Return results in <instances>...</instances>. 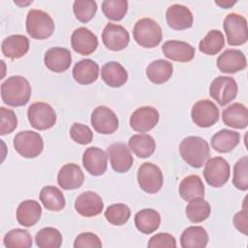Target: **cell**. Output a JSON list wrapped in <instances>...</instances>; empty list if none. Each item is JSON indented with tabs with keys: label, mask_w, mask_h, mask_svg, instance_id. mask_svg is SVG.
Masks as SVG:
<instances>
[{
	"label": "cell",
	"mask_w": 248,
	"mask_h": 248,
	"mask_svg": "<svg viewBox=\"0 0 248 248\" xmlns=\"http://www.w3.org/2000/svg\"><path fill=\"white\" fill-rule=\"evenodd\" d=\"M31 85L22 76H12L1 84L2 101L11 107H21L29 102Z\"/></svg>",
	"instance_id": "1"
},
{
	"label": "cell",
	"mask_w": 248,
	"mask_h": 248,
	"mask_svg": "<svg viewBox=\"0 0 248 248\" xmlns=\"http://www.w3.org/2000/svg\"><path fill=\"white\" fill-rule=\"evenodd\" d=\"M179 153L189 166L199 169L209 158L210 147L204 139L198 136H190L180 142Z\"/></svg>",
	"instance_id": "2"
},
{
	"label": "cell",
	"mask_w": 248,
	"mask_h": 248,
	"mask_svg": "<svg viewBox=\"0 0 248 248\" xmlns=\"http://www.w3.org/2000/svg\"><path fill=\"white\" fill-rule=\"evenodd\" d=\"M133 37L138 45L146 48H153L161 43L163 33L161 26L152 18L139 19L133 29Z\"/></svg>",
	"instance_id": "3"
},
{
	"label": "cell",
	"mask_w": 248,
	"mask_h": 248,
	"mask_svg": "<svg viewBox=\"0 0 248 248\" xmlns=\"http://www.w3.org/2000/svg\"><path fill=\"white\" fill-rule=\"evenodd\" d=\"M54 31V22L51 16L42 11L31 9L26 16V32L36 40H46Z\"/></svg>",
	"instance_id": "4"
},
{
	"label": "cell",
	"mask_w": 248,
	"mask_h": 248,
	"mask_svg": "<svg viewBox=\"0 0 248 248\" xmlns=\"http://www.w3.org/2000/svg\"><path fill=\"white\" fill-rule=\"evenodd\" d=\"M14 147L16 151L24 158H35L44 149L42 136L34 131L18 132L14 138Z\"/></svg>",
	"instance_id": "5"
},
{
	"label": "cell",
	"mask_w": 248,
	"mask_h": 248,
	"mask_svg": "<svg viewBox=\"0 0 248 248\" xmlns=\"http://www.w3.org/2000/svg\"><path fill=\"white\" fill-rule=\"evenodd\" d=\"M203 176L206 183L215 188L225 185L231 174L230 164L223 157H212L206 160L204 163Z\"/></svg>",
	"instance_id": "6"
},
{
	"label": "cell",
	"mask_w": 248,
	"mask_h": 248,
	"mask_svg": "<svg viewBox=\"0 0 248 248\" xmlns=\"http://www.w3.org/2000/svg\"><path fill=\"white\" fill-rule=\"evenodd\" d=\"M27 117L31 126L39 131L50 129L56 122V113L52 107L44 102H36L29 106Z\"/></svg>",
	"instance_id": "7"
},
{
	"label": "cell",
	"mask_w": 248,
	"mask_h": 248,
	"mask_svg": "<svg viewBox=\"0 0 248 248\" xmlns=\"http://www.w3.org/2000/svg\"><path fill=\"white\" fill-rule=\"evenodd\" d=\"M223 27L230 46H241L247 42L248 28L244 16L231 13L225 17Z\"/></svg>",
	"instance_id": "8"
},
{
	"label": "cell",
	"mask_w": 248,
	"mask_h": 248,
	"mask_svg": "<svg viewBox=\"0 0 248 248\" xmlns=\"http://www.w3.org/2000/svg\"><path fill=\"white\" fill-rule=\"evenodd\" d=\"M138 183L142 191L147 194L158 193L164 183V177L160 168L153 163H143L137 173Z\"/></svg>",
	"instance_id": "9"
},
{
	"label": "cell",
	"mask_w": 248,
	"mask_h": 248,
	"mask_svg": "<svg viewBox=\"0 0 248 248\" xmlns=\"http://www.w3.org/2000/svg\"><path fill=\"white\" fill-rule=\"evenodd\" d=\"M238 87L234 78L220 76L215 78L209 86L210 96L220 105L225 106L235 99Z\"/></svg>",
	"instance_id": "10"
},
{
	"label": "cell",
	"mask_w": 248,
	"mask_h": 248,
	"mask_svg": "<svg viewBox=\"0 0 248 248\" xmlns=\"http://www.w3.org/2000/svg\"><path fill=\"white\" fill-rule=\"evenodd\" d=\"M193 122L202 128L213 126L219 119V108L207 99L200 100L194 104L191 110Z\"/></svg>",
	"instance_id": "11"
},
{
	"label": "cell",
	"mask_w": 248,
	"mask_h": 248,
	"mask_svg": "<svg viewBox=\"0 0 248 248\" xmlns=\"http://www.w3.org/2000/svg\"><path fill=\"white\" fill-rule=\"evenodd\" d=\"M90 121L94 130L103 135L112 134L118 128V118L116 114L106 106L96 107L91 113Z\"/></svg>",
	"instance_id": "12"
},
{
	"label": "cell",
	"mask_w": 248,
	"mask_h": 248,
	"mask_svg": "<svg viewBox=\"0 0 248 248\" xmlns=\"http://www.w3.org/2000/svg\"><path fill=\"white\" fill-rule=\"evenodd\" d=\"M102 40L107 48L112 51H119L129 45L130 35L122 25L109 22L103 30Z\"/></svg>",
	"instance_id": "13"
},
{
	"label": "cell",
	"mask_w": 248,
	"mask_h": 248,
	"mask_svg": "<svg viewBox=\"0 0 248 248\" xmlns=\"http://www.w3.org/2000/svg\"><path fill=\"white\" fill-rule=\"evenodd\" d=\"M158 110L150 106L137 108L130 116V126L136 132L145 133L152 130L159 122Z\"/></svg>",
	"instance_id": "14"
},
{
	"label": "cell",
	"mask_w": 248,
	"mask_h": 248,
	"mask_svg": "<svg viewBox=\"0 0 248 248\" xmlns=\"http://www.w3.org/2000/svg\"><path fill=\"white\" fill-rule=\"evenodd\" d=\"M108 156L113 170L119 173L128 171L134 162V158L130 152V148L123 142L111 143L107 148Z\"/></svg>",
	"instance_id": "15"
},
{
	"label": "cell",
	"mask_w": 248,
	"mask_h": 248,
	"mask_svg": "<svg viewBox=\"0 0 248 248\" xmlns=\"http://www.w3.org/2000/svg\"><path fill=\"white\" fill-rule=\"evenodd\" d=\"M71 45L73 49L80 55L93 53L98 46L97 36L86 27H78L72 33Z\"/></svg>",
	"instance_id": "16"
},
{
	"label": "cell",
	"mask_w": 248,
	"mask_h": 248,
	"mask_svg": "<svg viewBox=\"0 0 248 248\" xmlns=\"http://www.w3.org/2000/svg\"><path fill=\"white\" fill-rule=\"evenodd\" d=\"M82 165L91 175H102L108 168V153L99 147H88L83 152Z\"/></svg>",
	"instance_id": "17"
},
{
	"label": "cell",
	"mask_w": 248,
	"mask_h": 248,
	"mask_svg": "<svg viewBox=\"0 0 248 248\" xmlns=\"http://www.w3.org/2000/svg\"><path fill=\"white\" fill-rule=\"evenodd\" d=\"M216 65L222 73L234 74L244 70L247 66V61L241 50L229 48L218 56Z\"/></svg>",
	"instance_id": "18"
},
{
	"label": "cell",
	"mask_w": 248,
	"mask_h": 248,
	"mask_svg": "<svg viewBox=\"0 0 248 248\" xmlns=\"http://www.w3.org/2000/svg\"><path fill=\"white\" fill-rule=\"evenodd\" d=\"M75 209L83 217H94L103 211L104 202L97 193L86 191L78 195L76 199Z\"/></svg>",
	"instance_id": "19"
},
{
	"label": "cell",
	"mask_w": 248,
	"mask_h": 248,
	"mask_svg": "<svg viewBox=\"0 0 248 248\" xmlns=\"http://www.w3.org/2000/svg\"><path fill=\"white\" fill-rule=\"evenodd\" d=\"M166 19L170 28L184 30L192 27L194 17L188 7L181 4H173L168 8L166 12Z\"/></svg>",
	"instance_id": "20"
},
{
	"label": "cell",
	"mask_w": 248,
	"mask_h": 248,
	"mask_svg": "<svg viewBox=\"0 0 248 248\" xmlns=\"http://www.w3.org/2000/svg\"><path fill=\"white\" fill-rule=\"evenodd\" d=\"M44 62L49 71L63 73L70 68L72 64V55L68 48L54 46L46 50Z\"/></svg>",
	"instance_id": "21"
},
{
	"label": "cell",
	"mask_w": 248,
	"mask_h": 248,
	"mask_svg": "<svg viewBox=\"0 0 248 248\" xmlns=\"http://www.w3.org/2000/svg\"><path fill=\"white\" fill-rule=\"evenodd\" d=\"M162 50L167 58L182 63L191 61L195 56V47L183 41H167L163 44Z\"/></svg>",
	"instance_id": "22"
},
{
	"label": "cell",
	"mask_w": 248,
	"mask_h": 248,
	"mask_svg": "<svg viewBox=\"0 0 248 248\" xmlns=\"http://www.w3.org/2000/svg\"><path fill=\"white\" fill-rule=\"evenodd\" d=\"M84 181V174L80 167L74 163L64 165L58 171L57 183L64 190L79 188Z\"/></svg>",
	"instance_id": "23"
},
{
	"label": "cell",
	"mask_w": 248,
	"mask_h": 248,
	"mask_svg": "<svg viewBox=\"0 0 248 248\" xmlns=\"http://www.w3.org/2000/svg\"><path fill=\"white\" fill-rule=\"evenodd\" d=\"M2 53L11 59L24 56L29 50V40L26 36L14 34L5 38L1 45Z\"/></svg>",
	"instance_id": "24"
},
{
	"label": "cell",
	"mask_w": 248,
	"mask_h": 248,
	"mask_svg": "<svg viewBox=\"0 0 248 248\" xmlns=\"http://www.w3.org/2000/svg\"><path fill=\"white\" fill-rule=\"evenodd\" d=\"M222 120L225 125L235 128L245 129L248 125L247 108L240 103H233L224 108L222 112Z\"/></svg>",
	"instance_id": "25"
},
{
	"label": "cell",
	"mask_w": 248,
	"mask_h": 248,
	"mask_svg": "<svg viewBox=\"0 0 248 248\" xmlns=\"http://www.w3.org/2000/svg\"><path fill=\"white\" fill-rule=\"evenodd\" d=\"M101 78L109 87H121L128 80L126 69L116 61L106 63L101 70Z\"/></svg>",
	"instance_id": "26"
},
{
	"label": "cell",
	"mask_w": 248,
	"mask_h": 248,
	"mask_svg": "<svg viewBox=\"0 0 248 248\" xmlns=\"http://www.w3.org/2000/svg\"><path fill=\"white\" fill-rule=\"evenodd\" d=\"M42 215V207L35 200H26L19 203L16 209V220L23 227L37 224Z\"/></svg>",
	"instance_id": "27"
},
{
	"label": "cell",
	"mask_w": 248,
	"mask_h": 248,
	"mask_svg": "<svg viewBox=\"0 0 248 248\" xmlns=\"http://www.w3.org/2000/svg\"><path fill=\"white\" fill-rule=\"evenodd\" d=\"M99 77V65L92 59H82L73 68V78L79 84H91Z\"/></svg>",
	"instance_id": "28"
},
{
	"label": "cell",
	"mask_w": 248,
	"mask_h": 248,
	"mask_svg": "<svg viewBox=\"0 0 248 248\" xmlns=\"http://www.w3.org/2000/svg\"><path fill=\"white\" fill-rule=\"evenodd\" d=\"M240 141V135L238 132L222 129L211 138V146L220 153H227L233 150Z\"/></svg>",
	"instance_id": "29"
},
{
	"label": "cell",
	"mask_w": 248,
	"mask_h": 248,
	"mask_svg": "<svg viewBox=\"0 0 248 248\" xmlns=\"http://www.w3.org/2000/svg\"><path fill=\"white\" fill-rule=\"evenodd\" d=\"M136 228L144 234H149L158 230L161 223V216L158 211L152 208H143L135 215Z\"/></svg>",
	"instance_id": "30"
},
{
	"label": "cell",
	"mask_w": 248,
	"mask_h": 248,
	"mask_svg": "<svg viewBox=\"0 0 248 248\" xmlns=\"http://www.w3.org/2000/svg\"><path fill=\"white\" fill-rule=\"evenodd\" d=\"M179 195L186 201L190 202L196 198L204 197V185L201 177L197 174H191L184 177L179 183Z\"/></svg>",
	"instance_id": "31"
},
{
	"label": "cell",
	"mask_w": 248,
	"mask_h": 248,
	"mask_svg": "<svg viewBox=\"0 0 248 248\" xmlns=\"http://www.w3.org/2000/svg\"><path fill=\"white\" fill-rule=\"evenodd\" d=\"M208 242V234L201 226L186 228L180 236L182 248H204Z\"/></svg>",
	"instance_id": "32"
},
{
	"label": "cell",
	"mask_w": 248,
	"mask_h": 248,
	"mask_svg": "<svg viewBox=\"0 0 248 248\" xmlns=\"http://www.w3.org/2000/svg\"><path fill=\"white\" fill-rule=\"evenodd\" d=\"M130 150L139 158L150 157L156 149L155 140L147 134L133 135L128 141Z\"/></svg>",
	"instance_id": "33"
},
{
	"label": "cell",
	"mask_w": 248,
	"mask_h": 248,
	"mask_svg": "<svg viewBox=\"0 0 248 248\" xmlns=\"http://www.w3.org/2000/svg\"><path fill=\"white\" fill-rule=\"evenodd\" d=\"M173 67L171 62L164 59H158L151 62L146 68L148 79L155 84L167 82L172 76Z\"/></svg>",
	"instance_id": "34"
},
{
	"label": "cell",
	"mask_w": 248,
	"mask_h": 248,
	"mask_svg": "<svg viewBox=\"0 0 248 248\" xmlns=\"http://www.w3.org/2000/svg\"><path fill=\"white\" fill-rule=\"evenodd\" d=\"M40 201L50 211H60L65 207L66 201L63 193L55 186H45L40 192Z\"/></svg>",
	"instance_id": "35"
},
{
	"label": "cell",
	"mask_w": 248,
	"mask_h": 248,
	"mask_svg": "<svg viewBox=\"0 0 248 248\" xmlns=\"http://www.w3.org/2000/svg\"><path fill=\"white\" fill-rule=\"evenodd\" d=\"M211 212L210 204L203 198L191 200L185 208L187 218L192 223H201L206 220Z\"/></svg>",
	"instance_id": "36"
},
{
	"label": "cell",
	"mask_w": 248,
	"mask_h": 248,
	"mask_svg": "<svg viewBox=\"0 0 248 248\" xmlns=\"http://www.w3.org/2000/svg\"><path fill=\"white\" fill-rule=\"evenodd\" d=\"M225 46V38L221 31L210 30L199 43V49L207 55H215L221 51Z\"/></svg>",
	"instance_id": "37"
},
{
	"label": "cell",
	"mask_w": 248,
	"mask_h": 248,
	"mask_svg": "<svg viewBox=\"0 0 248 248\" xmlns=\"http://www.w3.org/2000/svg\"><path fill=\"white\" fill-rule=\"evenodd\" d=\"M35 241L36 245L40 248H59L62 245L63 237L57 229L46 227L37 232Z\"/></svg>",
	"instance_id": "38"
},
{
	"label": "cell",
	"mask_w": 248,
	"mask_h": 248,
	"mask_svg": "<svg viewBox=\"0 0 248 248\" xmlns=\"http://www.w3.org/2000/svg\"><path fill=\"white\" fill-rule=\"evenodd\" d=\"M3 243L7 248H30L33 244V240L28 231L14 229L5 234Z\"/></svg>",
	"instance_id": "39"
},
{
	"label": "cell",
	"mask_w": 248,
	"mask_h": 248,
	"mask_svg": "<svg viewBox=\"0 0 248 248\" xmlns=\"http://www.w3.org/2000/svg\"><path fill=\"white\" fill-rule=\"evenodd\" d=\"M131 216V210L124 203H114L105 211V217L108 223L114 226H122L126 224Z\"/></svg>",
	"instance_id": "40"
},
{
	"label": "cell",
	"mask_w": 248,
	"mask_h": 248,
	"mask_svg": "<svg viewBox=\"0 0 248 248\" xmlns=\"http://www.w3.org/2000/svg\"><path fill=\"white\" fill-rule=\"evenodd\" d=\"M102 11L108 19L119 21L127 14L128 2L126 0H105L102 3Z\"/></svg>",
	"instance_id": "41"
},
{
	"label": "cell",
	"mask_w": 248,
	"mask_h": 248,
	"mask_svg": "<svg viewBox=\"0 0 248 248\" xmlns=\"http://www.w3.org/2000/svg\"><path fill=\"white\" fill-rule=\"evenodd\" d=\"M73 12L78 20L86 23L94 17L97 3L94 0H77L73 4Z\"/></svg>",
	"instance_id": "42"
},
{
	"label": "cell",
	"mask_w": 248,
	"mask_h": 248,
	"mask_svg": "<svg viewBox=\"0 0 248 248\" xmlns=\"http://www.w3.org/2000/svg\"><path fill=\"white\" fill-rule=\"evenodd\" d=\"M232 184L236 189L241 191H246L248 189V157L247 156H243L234 164Z\"/></svg>",
	"instance_id": "43"
},
{
	"label": "cell",
	"mask_w": 248,
	"mask_h": 248,
	"mask_svg": "<svg viewBox=\"0 0 248 248\" xmlns=\"http://www.w3.org/2000/svg\"><path fill=\"white\" fill-rule=\"evenodd\" d=\"M17 127V117L13 109L0 108V135H8Z\"/></svg>",
	"instance_id": "44"
},
{
	"label": "cell",
	"mask_w": 248,
	"mask_h": 248,
	"mask_svg": "<svg viewBox=\"0 0 248 248\" xmlns=\"http://www.w3.org/2000/svg\"><path fill=\"white\" fill-rule=\"evenodd\" d=\"M71 139L78 144H88L93 140V132L91 129L81 123H74L70 128Z\"/></svg>",
	"instance_id": "45"
},
{
	"label": "cell",
	"mask_w": 248,
	"mask_h": 248,
	"mask_svg": "<svg viewBox=\"0 0 248 248\" xmlns=\"http://www.w3.org/2000/svg\"><path fill=\"white\" fill-rule=\"evenodd\" d=\"M75 248H101L102 242L99 238V236L93 232H86L79 233L74 242Z\"/></svg>",
	"instance_id": "46"
},
{
	"label": "cell",
	"mask_w": 248,
	"mask_h": 248,
	"mask_svg": "<svg viewBox=\"0 0 248 248\" xmlns=\"http://www.w3.org/2000/svg\"><path fill=\"white\" fill-rule=\"evenodd\" d=\"M148 248H175L176 240L174 236L167 232H160L153 235L148 243Z\"/></svg>",
	"instance_id": "47"
},
{
	"label": "cell",
	"mask_w": 248,
	"mask_h": 248,
	"mask_svg": "<svg viewBox=\"0 0 248 248\" xmlns=\"http://www.w3.org/2000/svg\"><path fill=\"white\" fill-rule=\"evenodd\" d=\"M243 209L238 211L233 219V225L237 231H239L241 233L247 235L248 234V211L246 208V199L244 200Z\"/></svg>",
	"instance_id": "48"
},
{
	"label": "cell",
	"mask_w": 248,
	"mask_h": 248,
	"mask_svg": "<svg viewBox=\"0 0 248 248\" xmlns=\"http://www.w3.org/2000/svg\"><path fill=\"white\" fill-rule=\"evenodd\" d=\"M236 3V1H215V4L220 6L221 8H224V9H229L230 7L233 6L234 4Z\"/></svg>",
	"instance_id": "49"
}]
</instances>
